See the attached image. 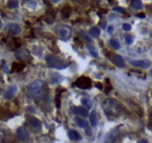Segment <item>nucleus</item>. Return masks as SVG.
I'll list each match as a JSON object with an SVG mask.
<instances>
[{
    "instance_id": "14",
    "label": "nucleus",
    "mask_w": 152,
    "mask_h": 143,
    "mask_svg": "<svg viewBox=\"0 0 152 143\" xmlns=\"http://www.w3.org/2000/svg\"><path fill=\"white\" fill-rule=\"evenodd\" d=\"M25 64L23 63H13L11 72H20L25 68Z\"/></svg>"
},
{
    "instance_id": "24",
    "label": "nucleus",
    "mask_w": 152,
    "mask_h": 143,
    "mask_svg": "<svg viewBox=\"0 0 152 143\" xmlns=\"http://www.w3.org/2000/svg\"><path fill=\"white\" fill-rule=\"evenodd\" d=\"M81 102H82V104L84 106L87 107L88 109H91L92 107V105H93V103H92L91 100H90L88 98H82L81 99Z\"/></svg>"
},
{
    "instance_id": "40",
    "label": "nucleus",
    "mask_w": 152,
    "mask_h": 143,
    "mask_svg": "<svg viewBox=\"0 0 152 143\" xmlns=\"http://www.w3.org/2000/svg\"><path fill=\"white\" fill-rule=\"evenodd\" d=\"M151 37H152V36H151Z\"/></svg>"
},
{
    "instance_id": "39",
    "label": "nucleus",
    "mask_w": 152,
    "mask_h": 143,
    "mask_svg": "<svg viewBox=\"0 0 152 143\" xmlns=\"http://www.w3.org/2000/svg\"><path fill=\"white\" fill-rule=\"evenodd\" d=\"M151 75H152V70H151Z\"/></svg>"
},
{
    "instance_id": "16",
    "label": "nucleus",
    "mask_w": 152,
    "mask_h": 143,
    "mask_svg": "<svg viewBox=\"0 0 152 143\" xmlns=\"http://www.w3.org/2000/svg\"><path fill=\"white\" fill-rule=\"evenodd\" d=\"M73 113L75 114L82 116V117H87L88 116V110H86L84 107H75L74 110H73Z\"/></svg>"
},
{
    "instance_id": "33",
    "label": "nucleus",
    "mask_w": 152,
    "mask_h": 143,
    "mask_svg": "<svg viewBox=\"0 0 152 143\" xmlns=\"http://www.w3.org/2000/svg\"><path fill=\"white\" fill-rule=\"evenodd\" d=\"M114 11H117V12H119V13H122L124 11L123 8H120V7H116V8H114Z\"/></svg>"
},
{
    "instance_id": "37",
    "label": "nucleus",
    "mask_w": 152,
    "mask_h": 143,
    "mask_svg": "<svg viewBox=\"0 0 152 143\" xmlns=\"http://www.w3.org/2000/svg\"><path fill=\"white\" fill-rule=\"evenodd\" d=\"M96 87H97V88H99V90H102V85H101V84H99V83H97V84H96Z\"/></svg>"
},
{
    "instance_id": "3",
    "label": "nucleus",
    "mask_w": 152,
    "mask_h": 143,
    "mask_svg": "<svg viewBox=\"0 0 152 143\" xmlns=\"http://www.w3.org/2000/svg\"><path fill=\"white\" fill-rule=\"evenodd\" d=\"M45 89V83L42 80H35L27 86V90L30 94L39 96L43 93Z\"/></svg>"
},
{
    "instance_id": "23",
    "label": "nucleus",
    "mask_w": 152,
    "mask_h": 143,
    "mask_svg": "<svg viewBox=\"0 0 152 143\" xmlns=\"http://www.w3.org/2000/svg\"><path fill=\"white\" fill-rule=\"evenodd\" d=\"M87 48H88V51H89L90 54L91 55V56L94 57V58H98V53L97 51L96 50L94 46H91V45H87Z\"/></svg>"
},
{
    "instance_id": "31",
    "label": "nucleus",
    "mask_w": 152,
    "mask_h": 143,
    "mask_svg": "<svg viewBox=\"0 0 152 143\" xmlns=\"http://www.w3.org/2000/svg\"><path fill=\"white\" fill-rule=\"evenodd\" d=\"M122 28H123L124 31H128L131 30V25L128 24V23H125V24H123V26H122Z\"/></svg>"
},
{
    "instance_id": "27",
    "label": "nucleus",
    "mask_w": 152,
    "mask_h": 143,
    "mask_svg": "<svg viewBox=\"0 0 152 143\" xmlns=\"http://www.w3.org/2000/svg\"><path fill=\"white\" fill-rule=\"evenodd\" d=\"M80 36L85 41L88 42V43H91V42H92V39H91L85 31H81Z\"/></svg>"
},
{
    "instance_id": "2",
    "label": "nucleus",
    "mask_w": 152,
    "mask_h": 143,
    "mask_svg": "<svg viewBox=\"0 0 152 143\" xmlns=\"http://www.w3.org/2000/svg\"><path fill=\"white\" fill-rule=\"evenodd\" d=\"M48 66L50 68L56 69H63L68 66V63H65L62 61L58 59L54 55H49L45 58Z\"/></svg>"
},
{
    "instance_id": "10",
    "label": "nucleus",
    "mask_w": 152,
    "mask_h": 143,
    "mask_svg": "<svg viewBox=\"0 0 152 143\" xmlns=\"http://www.w3.org/2000/svg\"><path fill=\"white\" fill-rule=\"evenodd\" d=\"M131 66L137 68L147 69L150 66L151 63L148 60H142V61H132L130 62Z\"/></svg>"
},
{
    "instance_id": "8",
    "label": "nucleus",
    "mask_w": 152,
    "mask_h": 143,
    "mask_svg": "<svg viewBox=\"0 0 152 143\" xmlns=\"http://www.w3.org/2000/svg\"><path fill=\"white\" fill-rule=\"evenodd\" d=\"M30 57V51L26 49H21L17 51L15 53V58L17 60L21 61H24L28 60Z\"/></svg>"
},
{
    "instance_id": "11",
    "label": "nucleus",
    "mask_w": 152,
    "mask_h": 143,
    "mask_svg": "<svg viewBox=\"0 0 152 143\" xmlns=\"http://www.w3.org/2000/svg\"><path fill=\"white\" fill-rule=\"evenodd\" d=\"M17 134L18 138L22 142L27 141L29 138L28 133H27V131H26L24 128H22V127H19V128L17 130Z\"/></svg>"
},
{
    "instance_id": "6",
    "label": "nucleus",
    "mask_w": 152,
    "mask_h": 143,
    "mask_svg": "<svg viewBox=\"0 0 152 143\" xmlns=\"http://www.w3.org/2000/svg\"><path fill=\"white\" fill-rule=\"evenodd\" d=\"M120 135V131L118 128H114L108 133L104 138L105 143H114L119 138Z\"/></svg>"
},
{
    "instance_id": "29",
    "label": "nucleus",
    "mask_w": 152,
    "mask_h": 143,
    "mask_svg": "<svg viewBox=\"0 0 152 143\" xmlns=\"http://www.w3.org/2000/svg\"><path fill=\"white\" fill-rule=\"evenodd\" d=\"M60 95L61 93H58V95H56V106L57 108H59L61 106V101H60Z\"/></svg>"
},
{
    "instance_id": "1",
    "label": "nucleus",
    "mask_w": 152,
    "mask_h": 143,
    "mask_svg": "<svg viewBox=\"0 0 152 143\" xmlns=\"http://www.w3.org/2000/svg\"><path fill=\"white\" fill-rule=\"evenodd\" d=\"M102 109L107 116H116L121 112V106L120 104L114 98H108L102 103Z\"/></svg>"
},
{
    "instance_id": "4",
    "label": "nucleus",
    "mask_w": 152,
    "mask_h": 143,
    "mask_svg": "<svg viewBox=\"0 0 152 143\" xmlns=\"http://www.w3.org/2000/svg\"><path fill=\"white\" fill-rule=\"evenodd\" d=\"M56 34L61 40L66 41L71 37V28L66 25H60L56 28Z\"/></svg>"
},
{
    "instance_id": "13",
    "label": "nucleus",
    "mask_w": 152,
    "mask_h": 143,
    "mask_svg": "<svg viewBox=\"0 0 152 143\" xmlns=\"http://www.w3.org/2000/svg\"><path fill=\"white\" fill-rule=\"evenodd\" d=\"M55 18H56V14L54 11L53 10H48L45 14V21L48 24L50 25L54 22Z\"/></svg>"
},
{
    "instance_id": "35",
    "label": "nucleus",
    "mask_w": 152,
    "mask_h": 143,
    "mask_svg": "<svg viewBox=\"0 0 152 143\" xmlns=\"http://www.w3.org/2000/svg\"><path fill=\"white\" fill-rule=\"evenodd\" d=\"M137 17H140V18H141V19H143L146 17V14H145L144 13H140V14H137Z\"/></svg>"
},
{
    "instance_id": "20",
    "label": "nucleus",
    "mask_w": 152,
    "mask_h": 143,
    "mask_svg": "<svg viewBox=\"0 0 152 143\" xmlns=\"http://www.w3.org/2000/svg\"><path fill=\"white\" fill-rule=\"evenodd\" d=\"M90 122H91V125L93 127H96L97 125L98 119L96 110H93L91 112V115H90Z\"/></svg>"
},
{
    "instance_id": "15",
    "label": "nucleus",
    "mask_w": 152,
    "mask_h": 143,
    "mask_svg": "<svg viewBox=\"0 0 152 143\" xmlns=\"http://www.w3.org/2000/svg\"><path fill=\"white\" fill-rule=\"evenodd\" d=\"M114 62L116 65L117 66L120 68H124L125 66V61H124L123 58L121 56V55H115L114 56Z\"/></svg>"
},
{
    "instance_id": "22",
    "label": "nucleus",
    "mask_w": 152,
    "mask_h": 143,
    "mask_svg": "<svg viewBox=\"0 0 152 143\" xmlns=\"http://www.w3.org/2000/svg\"><path fill=\"white\" fill-rule=\"evenodd\" d=\"M89 33L91 36H93L94 37H98L100 34V30L98 27L95 26V27L91 28L89 31Z\"/></svg>"
},
{
    "instance_id": "26",
    "label": "nucleus",
    "mask_w": 152,
    "mask_h": 143,
    "mask_svg": "<svg viewBox=\"0 0 152 143\" xmlns=\"http://www.w3.org/2000/svg\"><path fill=\"white\" fill-rule=\"evenodd\" d=\"M110 46L112 48H114V49H119L120 48V44L118 42V40H117L116 39H111L110 40Z\"/></svg>"
},
{
    "instance_id": "25",
    "label": "nucleus",
    "mask_w": 152,
    "mask_h": 143,
    "mask_svg": "<svg viewBox=\"0 0 152 143\" xmlns=\"http://www.w3.org/2000/svg\"><path fill=\"white\" fill-rule=\"evenodd\" d=\"M131 6L136 10H141L143 8V3L140 0H135L131 3Z\"/></svg>"
},
{
    "instance_id": "32",
    "label": "nucleus",
    "mask_w": 152,
    "mask_h": 143,
    "mask_svg": "<svg viewBox=\"0 0 152 143\" xmlns=\"http://www.w3.org/2000/svg\"><path fill=\"white\" fill-rule=\"evenodd\" d=\"M5 139V133L2 129H0V143H2Z\"/></svg>"
},
{
    "instance_id": "7",
    "label": "nucleus",
    "mask_w": 152,
    "mask_h": 143,
    "mask_svg": "<svg viewBox=\"0 0 152 143\" xmlns=\"http://www.w3.org/2000/svg\"><path fill=\"white\" fill-rule=\"evenodd\" d=\"M4 30L9 34L16 36L21 32V27L17 23H9L5 26Z\"/></svg>"
},
{
    "instance_id": "18",
    "label": "nucleus",
    "mask_w": 152,
    "mask_h": 143,
    "mask_svg": "<svg viewBox=\"0 0 152 143\" xmlns=\"http://www.w3.org/2000/svg\"><path fill=\"white\" fill-rule=\"evenodd\" d=\"M68 137L71 140L73 141H79L81 139V136L79 133L74 130H71L68 132Z\"/></svg>"
},
{
    "instance_id": "36",
    "label": "nucleus",
    "mask_w": 152,
    "mask_h": 143,
    "mask_svg": "<svg viewBox=\"0 0 152 143\" xmlns=\"http://www.w3.org/2000/svg\"><path fill=\"white\" fill-rule=\"evenodd\" d=\"M137 143H148V141L146 139H142L139 140V141L137 142Z\"/></svg>"
},
{
    "instance_id": "5",
    "label": "nucleus",
    "mask_w": 152,
    "mask_h": 143,
    "mask_svg": "<svg viewBox=\"0 0 152 143\" xmlns=\"http://www.w3.org/2000/svg\"><path fill=\"white\" fill-rule=\"evenodd\" d=\"M75 85L78 88L82 89V90H88L92 87V83L91 79L88 77L82 76L79 77L76 81H75Z\"/></svg>"
},
{
    "instance_id": "17",
    "label": "nucleus",
    "mask_w": 152,
    "mask_h": 143,
    "mask_svg": "<svg viewBox=\"0 0 152 143\" xmlns=\"http://www.w3.org/2000/svg\"><path fill=\"white\" fill-rule=\"evenodd\" d=\"M75 123L78 125L80 128H88V123L85 119H82L79 117H75L73 119Z\"/></svg>"
},
{
    "instance_id": "21",
    "label": "nucleus",
    "mask_w": 152,
    "mask_h": 143,
    "mask_svg": "<svg viewBox=\"0 0 152 143\" xmlns=\"http://www.w3.org/2000/svg\"><path fill=\"white\" fill-rule=\"evenodd\" d=\"M61 12H62V14H63L64 18L68 19L69 17H70L71 14V8L69 6H66L64 7V8H63Z\"/></svg>"
},
{
    "instance_id": "34",
    "label": "nucleus",
    "mask_w": 152,
    "mask_h": 143,
    "mask_svg": "<svg viewBox=\"0 0 152 143\" xmlns=\"http://www.w3.org/2000/svg\"><path fill=\"white\" fill-rule=\"evenodd\" d=\"M113 31H114V27H113L112 26H111L108 28V30H107V31H108V34H111L113 32Z\"/></svg>"
},
{
    "instance_id": "38",
    "label": "nucleus",
    "mask_w": 152,
    "mask_h": 143,
    "mask_svg": "<svg viewBox=\"0 0 152 143\" xmlns=\"http://www.w3.org/2000/svg\"><path fill=\"white\" fill-rule=\"evenodd\" d=\"M2 20H1V19H0V28H2Z\"/></svg>"
},
{
    "instance_id": "30",
    "label": "nucleus",
    "mask_w": 152,
    "mask_h": 143,
    "mask_svg": "<svg viewBox=\"0 0 152 143\" xmlns=\"http://www.w3.org/2000/svg\"><path fill=\"white\" fill-rule=\"evenodd\" d=\"M125 41L126 44L131 45L133 43V37H131V35H126L125 37Z\"/></svg>"
},
{
    "instance_id": "12",
    "label": "nucleus",
    "mask_w": 152,
    "mask_h": 143,
    "mask_svg": "<svg viewBox=\"0 0 152 143\" xmlns=\"http://www.w3.org/2000/svg\"><path fill=\"white\" fill-rule=\"evenodd\" d=\"M17 92V87L16 85H11L10 87H8V89L6 90V91L5 92V98L8 100L12 98L14 96V95L16 94V93Z\"/></svg>"
},
{
    "instance_id": "19",
    "label": "nucleus",
    "mask_w": 152,
    "mask_h": 143,
    "mask_svg": "<svg viewBox=\"0 0 152 143\" xmlns=\"http://www.w3.org/2000/svg\"><path fill=\"white\" fill-rule=\"evenodd\" d=\"M63 81V77L57 73L52 74V76L50 77V84H59Z\"/></svg>"
},
{
    "instance_id": "9",
    "label": "nucleus",
    "mask_w": 152,
    "mask_h": 143,
    "mask_svg": "<svg viewBox=\"0 0 152 143\" xmlns=\"http://www.w3.org/2000/svg\"><path fill=\"white\" fill-rule=\"evenodd\" d=\"M29 125H30V128L35 132H40L42 130V124L36 118H30L29 119Z\"/></svg>"
},
{
    "instance_id": "28",
    "label": "nucleus",
    "mask_w": 152,
    "mask_h": 143,
    "mask_svg": "<svg viewBox=\"0 0 152 143\" xmlns=\"http://www.w3.org/2000/svg\"><path fill=\"white\" fill-rule=\"evenodd\" d=\"M18 1H9V2H8L7 6H8V8H10V9H14V8H16L17 7H18Z\"/></svg>"
}]
</instances>
